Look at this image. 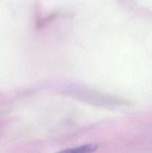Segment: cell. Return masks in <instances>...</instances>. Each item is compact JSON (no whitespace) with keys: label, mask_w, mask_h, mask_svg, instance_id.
Returning <instances> with one entry per match:
<instances>
[{"label":"cell","mask_w":152,"mask_h":153,"mask_svg":"<svg viewBox=\"0 0 152 153\" xmlns=\"http://www.w3.org/2000/svg\"><path fill=\"white\" fill-rule=\"evenodd\" d=\"M98 145L95 143H89L77 147L66 149L56 153H92L98 149Z\"/></svg>","instance_id":"obj_1"}]
</instances>
